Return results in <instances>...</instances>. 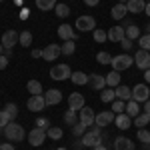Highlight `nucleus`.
Here are the masks:
<instances>
[{
	"mask_svg": "<svg viewBox=\"0 0 150 150\" xmlns=\"http://www.w3.org/2000/svg\"><path fill=\"white\" fill-rule=\"evenodd\" d=\"M18 42H20V44H22L24 48H26V46H30V44H32V34H30L28 30L20 32V38H18Z\"/></svg>",
	"mask_w": 150,
	"mask_h": 150,
	"instance_id": "36",
	"label": "nucleus"
},
{
	"mask_svg": "<svg viewBox=\"0 0 150 150\" xmlns=\"http://www.w3.org/2000/svg\"><path fill=\"white\" fill-rule=\"evenodd\" d=\"M148 122H150V114H146V112H142V114H138L136 118H134V124H136L138 128H144Z\"/></svg>",
	"mask_w": 150,
	"mask_h": 150,
	"instance_id": "34",
	"label": "nucleus"
},
{
	"mask_svg": "<svg viewBox=\"0 0 150 150\" xmlns=\"http://www.w3.org/2000/svg\"><path fill=\"white\" fill-rule=\"evenodd\" d=\"M136 138L140 140V142H144V144H150V132L146 130V128H140L138 130V136Z\"/></svg>",
	"mask_w": 150,
	"mask_h": 150,
	"instance_id": "40",
	"label": "nucleus"
},
{
	"mask_svg": "<svg viewBox=\"0 0 150 150\" xmlns=\"http://www.w3.org/2000/svg\"><path fill=\"white\" fill-rule=\"evenodd\" d=\"M124 32H126V38H130V40H132V42H134V40H138L140 36V28L138 26H136V24H130V26H126V28H124Z\"/></svg>",
	"mask_w": 150,
	"mask_h": 150,
	"instance_id": "25",
	"label": "nucleus"
},
{
	"mask_svg": "<svg viewBox=\"0 0 150 150\" xmlns=\"http://www.w3.org/2000/svg\"><path fill=\"white\" fill-rule=\"evenodd\" d=\"M144 80L150 84V68H148V70H144Z\"/></svg>",
	"mask_w": 150,
	"mask_h": 150,
	"instance_id": "52",
	"label": "nucleus"
},
{
	"mask_svg": "<svg viewBox=\"0 0 150 150\" xmlns=\"http://www.w3.org/2000/svg\"><path fill=\"white\" fill-rule=\"evenodd\" d=\"M114 150H134V142L126 136H118L114 140Z\"/></svg>",
	"mask_w": 150,
	"mask_h": 150,
	"instance_id": "20",
	"label": "nucleus"
},
{
	"mask_svg": "<svg viewBox=\"0 0 150 150\" xmlns=\"http://www.w3.org/2000/svg\"><path fill=\"white\" fill-rule=\"evenodd\" d=\"M126 12H128L126 4H120V2H118V4H116L114 8H112V10H110V16H112V18H114V20H122V18H124V16H126Z\"/></svg>",
	"mask_w": 150,
	"mask_h": 150,
	"instance_id": "24",
	"label": "nucleus"
},
{
	"mask_svg": "<svg viewBox=\"0 0 150 150\" xmlns=\"http://www.w3.org/2000/svg\"><path fill=\"white\" fill-rule=\"evenodd\" d=\"M4 110H6V114L10 116V120H16V116H18V106H16L14 102H8Z\"/></svg>",
	"mask_w": 150,
	"mask_h": 150,
	"instance_id": "38",
	"label": "nucleus"
},
{
	"mask_svg": "<svg viewBox=\"0 0 150 150\" xmlns=\"http://www.w3.org/2000/svg\"><path fill=\"white\" fill-rule=\"evenodd\" d=\"M36 6H38L40 10H44V12L54 10V8H56V0H36Z\"/></svg>",
	"mask_w": 150,
	"mask_h": 150,
	"instance_id": "29",
	"label": "nucleus"
},
{
	"mask_svg": "<svg viewBox=\"0 0 150 150\" xmlns=\"http://www.w3.org/2000/svg\"><path fill=\"white\" fill-rule=\"evenodd\" d=\"M62 134H64V132H62V128H58V126H50L46 130V136L50 140H60V138H62Z\"/></svg>",
	"mask_w": 150,
	"mask_h": 150,
	"instance_id": "32",
	"label": "nucleus"
},
{
	"mask_svg": "<svg viewBox=\"0 0 150 150\" xmlns=\"http://www.w3.org/2000/svg\"><path fill=\"white\" fill-rule=\"evenodd\" d=\"M74 28H78L80 32H94L96 30V20L92 16H78Z\"/></svg>",
	"mask_w": 150,
	"mask_h": 150,
	"instance_id": "5",
	"label": "nucleus"
},
{
	"mask_svg": "<svg viewBox=\"0 0 150 150\" xmlns=\"http://www.w3.org/2000/svg\"><path fill=\"white\" fill-rule=\"evenodd\" d=\"M144 14H148V18H150V2H146V8H144Z\"/></svg>",
	"mask_w": 150,
	"mask_h": 150,
	"instance_id": "53",
	"label": "nucleus"
},
{
	"mask_svg": "<svg viewBox=\"0 0 150 150\" xmlns=\"http://www.w3.org/2000/svg\"><path fill=\"white\" fill-rule=\"evenodd\" d=\"M146 34H150V22L146 24Z\"/></svg>",
	"mask_w": 150,
	"mask_h": 150,
	"instance_id": "56",
	"label": "nucleus"
},
{
	"mask_svg": "<svg viewBox=\"0 0 150 150\" xmlns=\"http://www.w3.org/2000/svg\"><path fill=\"white\" fill-rule=\"evenodd\" d=\"M4 136L8 140H22L24 136H26V132H24L22 124H16V122L12 120L10 124L4 126Z\"/></svg>",
	"mask_w": 150,
	"mask_h": 150,
	"instance_id": "2",
	"label": "nucleus"
},
{
	"mask_svg": "<svg viewBox=\"0 0 150 150\" xmlns=\"http://www.w3.org/2000/svg\"><path fill=\"white\" fill-rule=\"evenodd\" d=\"M60 48H62V54L70 56V54H74V50H76V44H74V40H66L64 44H60Z\"/></svg>",
	"mask_w": 150,
	"mask_h": 150,
	"instance_id": "33",
	"label": "nucleus"
},
{
	"mask_svg": "<svg viewBox=\"0 0 150 150\" xmlns=\"http://www.w3.org/2000/svg\"><path fill=\"white\" fill-rule=\"evenodd\" d=\"M142 110H144L146 114H150V98L146 100V102H144V106H142Z\"/></svg>",
	"mask_w": 150,
	"mask_h": 150,
	"instance_id": "48",
	"label": "nucleus"
},
{
	"mask_svg": "<svg viewBox=\"0 0 150 150\" xmlns=\"http://www.w3.org/2000/svg\"><path fill=\"white\" fill-rule=\"evenodd\" d=\"M20 18H28V10H22V12H20Z\"/></svg>",
	"mask_w": 150,
	"mask_h": 150,
	"instance_id": "55",
	"label": "nucleus"
},
{
	"mask_svg": "<svg viewBox=\"0 0 150 150\" xmlns=\"http://www.w3.org/2000/svg\"><path fill=\"white\" fill-rule=\"evenodd\" d=\"M32 56L34 58H42V50H32Z\"/></svg>",
	"mask_w": 150,
	"mask_h": 150,
	"instance_id": "51",
	"label": "nucleus"
},
{
	"mask_svg": "<svg viewBox=\"0 0 150 150\" xmlns=\"http://www.w3.org/2000/svg\"><path fill=\"white\" fill-rule=\"evenodd\" d=\"M148 98H150L148 84H136V86L132 88V100H136V102H146Z\"/></svg>",
	"mask_w": 150,
	"mask_h": 150,
	"instance_id": "6",
	"label": "nucleus"
},
{
	"mask_svg": "<svg viewBox=\"0 0 150 150\" xmlns=\"http://www.w3.org/2000/svg\"><path fill=\"white\" fill-rule=\"evenodd\" d=\"M60 150H66V148H60Z\"/></svg>",
	"mask_w": 150,
	"mask_h": 150,
	"instance_id": "59",
	"label": "nucleus"
},
{
	"mask_svg": "<svg viewBox=\"0 0 150 150\" xmlns=\"http://www.w3.org/2000/svg\"><path fill=\"white\" fill-rule=\"evenodd\" d=\"M132 62H134V58L130 56V54H118V56L112 58V70H116V72H122V70H126L132 66Z\"/></svg>",
	"mask_w": 150,
	"mask_h": 150,
	"instance_id": "3",
	"label": "nucleus"
},
{
	"mask_svg": "<svg viewBox=\"0 0 150 150\" xmlns=\"http://www.w3.org/2000/svg\"><path fill=\"white\" fill-rule=\"evenodd\" d=\"M26 90L30 92V96L42 94V84H40L38 80H28V84H26Z\"/></svg>",
	"mask_w": 150,
	"mask_h": 150,
	"instance_id": "27",
	"label": "nucleus"
},
{
	"mask_svg": "<svg viewBox=\"0 0 150 150\" xmlns=\"http://www.w3.org/2000/svg\"><path fill=\"white\" fill-rule=\"evenodd\" d=\"M60 54H62V48H60V44H48V46L42 50V58H44V60H48V62L56 60Z\"/></svg>",
	"mask_w": 150,
	"mask_h": 150,
	"instance_id": "11",
	"label": "nucleus"
},
{
	"mask_svg": "<svg viewBox=\"0 0 150 150\" xmlns=\"http://www.w3.org/2000/svg\"><path fill=\"white\" fill-rule=\"evenodd\" d=\"M138 46L142 48V50H148L150 52V34H142L138 38Z\"/></svg>",
	"mask_w": 150,
	"mask_h": 150,
	"instance_id": "39",
	"label": "nucleus"
},
{
	"mask_svg": "<svg viewBox=\"0 0 150 150\" xmlns=\"http://www.w3.org/2000/svg\"><path fill=\"white\" fill-rule=\"evenodd\" d=\"M114 92H116V98H118V100H124V102H128V100L132 98V88H128L124 84H118L114 88Z\"/></svg>",
	"mask_w": 150,
	"mask_h": 150,
	"instance_id": "19",
	"label": "nucleus"
},
{
	"mask_svg": "<svg viewBox=\"0 0 150 150\" xmlns=\"http://www.w3.org/2000/svg\"><path fill=\"white\" fill-rule=\"evenodd\" d=\"M78 118H80L82 124L88 128V126H92V124H94V120H96V114H94L92 108L84 106V108H80V110H78Z\"/></svg>",
	"mask_w": 150,
	"mask_h": 150,
	"instance_id": "10",
	"label": "nucleus"
},
{
	"mask_svg": "<svg viewBox=\"0 0 150 150\" xmlns=\"http://www.w3.org/2000/svg\"><path fill=\"white\" fill-rule=\"evenodd\" d=\"M88 84L94 90H104L106 88V76H102V74H90L88 76Z\"/></svg>",
	"mask_w": 150,
	"mask_h": 150,
	"instance_id": "14",
	"label": "nucleus"
},
{
	"mask_svg": "<svg viewBox=\"0 0 150 150\" xmlns=\"http://www.w3.org/2000/svg\"><path fill=\"white\" fill-rule=\"evenodd\" d=\"M96 60H98L100 64H110V62H112V56H110L108 52H98V54H96Z\"/></svg>",
	"mask_w": 150,
	"mask_h": 150,
	"instance_id": "42",
	"label": "nucleus"
},
{
	"mask_svg": "<svg viewBox=\"0 0 150 150\" xmlns=\"http://www.w3.org/2000/svg\"><path fill=\"white\" fill-rule=\"evenodd\" d=\"M70 76H72V72H70L68 64H54L50 68V78L52 80H66Z\"/></svg>",
	"mask_w": 150,
	"mask_h": 150,
	"instance_id": "4",
	"label": "nucleus"
},
{
	"mask_svg": "<svg viewBox=\"0 0 150 150\" xmlns=\"http://www.w3.org/2000/svg\"><path fill=\"white\" fill-rule=\"evenodd\" d=\"M78 150H80V148H78Z\"/></svg>",
	"mask_w": 150,
	"mask_h": 150,
	"instance_id": "62",
	"label": "nucleus"
},
{
	"mask_svg": "<svg viewBox=\"0 0 150 150\" xmlns=\"http://www.w3.org/2000/svg\"><path fill=\"white\" fill-rule=\"evenodd\" d=\"M64 122H66V124H72V126H74V124H78V122H80V118H78V114H76V110H66V114H64Z\"/></svg>",
	"mask_w": 150,
	"mask_h": 150,
	"instance_id": "30",
	"label": "nucleus"
},
{
	"mask_svg": "<svg viewBox=\"0 0 150 150\" xmlns=\"http://www.w3.org/2000/svg\"><path fill=\"white\" fill-rule=\"evenodd\" d=\"M100 100H102V102H114V100H116L114 88H104L102 94H100Z\"/></svg>",
	"mask_w": 150,
	"mask_h": 150,
	"instance_id": "31",
	"label": "nucleus"
},
{
	"mask_svg": "<svg viewBox=\"0 0 150 150\" xmlns=\"http://www.w3.org/2000/svg\"><path fill=\"white\" fill-rule=\"evenodd\" d=\"M124 112H126L130 118H136V116L140 114V102H136V100L130 98V100L126 102V110H124Z\"/></svg>",
	"mask_w": 150,
	"mask_h": 150,
	"instance_id": "23",
	"label": "nucleus"
},
{
	"mask_svg": "<svg viewBox=\"0 0 150 150\" xmlns=\"http://www.w3.org/2000/svg\"><path fill=\"white\" fill-rule=\"evenodd\" d=\"M84 132H86V126H84L82 122H78V124L72 126V134H74V136H84Z\"/></svg>",
	"mask_w": 150,
	"mask_h": 150,
	"instance_id": "43",
	"label": "nucleus"
},
{
	"mask_svg": "<svg viewBox=\"0 0 150 150\" xmlns=\"http://www.w3.org/2000/svg\"><path fill=\"white\" fill-rule=\"evenodd\" d=\"M134 64H136L140 70H148L150 68V52L148 50H142V48H140L138 52L134 54Z\"/></svg>",
	"mask_w": 150,
	"mask_h": 150,
	"instance_id": "9",
	"label": "nucleus"
},
{
	"mask_svg": "<svg viewBox=\"0 0 150 150\" xmlns=\"http://www.w3.org/2000/svg\"><path fill=\"white\" fill-rule=\"evenodd\" d=\"M0 2H2V0H0Z\"/></svg>",
	"mask_w": 150,
	"mask_h": 150,
	"instance_id": "61",
	"label": "nucleus"
},
{
	"mask_svg": "<svg viewBox=\"0 0 150 150\" xmlns=\"http://www.w3.org/2000/svg\"><path fill=\"white\" fill-rule=\"evenodd\" d=\"M68 108L70 110H80V108H84V96L80 92H72L68 96Z\"/></svg>",
	"mask_w": 150,
	"mask_h": 150,
	"instance_id": "16",
	"label": "nucleus"
},
{
	"mask_svg": "<svg viewBox=\"0 0 150 150\" xmlns=\"http://www.w3.org/2000/svg\"><path fill=\"white\" fill-rule=\"evenodd\" d=\"M8 66V56L6 54H0V70H4Z\"/></svg>",
	"mask_w": 150,
	"mask_h": 150,
	"instance_id": "47",
	"label": "nucleus"
},
{
	"mask_svg": "<svg viewBox=\"0 0 150 150\" xmlns=\"http://www.w3.org/2000/svg\"><path fill=\"white\" fill-rule=\"evenodd\" d=\"M98 2H100V0H84V4H86V6H96Z\"/></svg>",
	"mask_w": 150,
	"mask_h": 150,
	"instance_id": "50",
	"label": "nucleus"
},
{
	"mask_svg": "<svg viewBox=\"0 0 150 150\" xmlns=\"http://www.w3.org/2000/svg\"><path fill=\"white\" fill-rule=\"evenodd\" d=\"M18 38H20V34L16 32V30H6L4 34H2V46L4 48H14V44L18 42Z\"/></svg>",
	"mask_w": 150,
	"mask_h": 150,
	"instance_id": "13",
	"label": "nucleus"
},
{
	"mask_svg": "<svg viewBox=\"0 0 150 150\" xmlns=\"http://www.w3.org/2000/svg\"><path fill=\"white\" fill-rule=\"evenodd\" d=\"M80 144H82V146H88V148H94V146L102 144V134H100V126L92 124L88 132H84V136H82Z\"/></svg>",
	"mask_w": 150,
	"mask_h": 150,
	"instance_id": "1",
	"label": "nucleus"
},
{
	"mask_svg": "<svg viewBox=\"0 0 150 150\" xmlns=\"http://www.w3.org/2000/svg\"><path fill=\"white\" fill-rule=\"evenodd\" d=\"M92 150H108V148H106V146H104V144H98V146H94Z\"/></svg>",
	"mask_w": 150,
	"mask_h": 150,
	"instance_id": "54",
	"label": "nucleus"
},
{
	"mask_svg": "<svg viewBox=\"0 0 150 150\" xmlns=\"http://www.w3.org/2000/svg\"><path fill=\"white\" fill-rule=\"evenodd\" d=\"M120 4H128V0H120Z\"/></svg>",
	"mask_w": 150,
	"mask_h": 150,
	"instance_id": "58",
	"label": "nucleus"
},
{
	"mask_svg": "<svg viewBox=\"0 0 150 150\" xmlns=\"http://www.w3.org/2000/svg\"><path fill=\"white\" fill-rule=\"evenodd\" d=\"M118 82H120V72L112 70V72H108V74H106V86L116 88V86H118Z\"/></svg>",
	"mask_w": 150,
	"mask_h": 150,
	"instance_id": "26",
	"label": "nucleus"
},
{
	"mask_svg": "<svg viewBox=\"0 0 150 150\" xmlns=\"http://www.w3.org/2000/svg\"><path fill=\"white\" fill-rule=\"evenodd\" d=\"M10 116L6 114V110H0V128H4L6 124H10Z\"/></svg>",
	"mask_w": 150,
	"mask_h": 150,
	"instance_id": "44",
	"label": "nucleus"
},
{
	"mask_svg": "<svg viewBox=\"0 0 150 150\" xmlns=\"http://www.w3.org/2000/svg\"><path fill=\"white\" fill-rule=\"evenodd\" d=\"M44 100H46V106H54V104L62 102V92L56 90V88H52V90L44 92Z\"/></svg>",
	"mask_w": 150,
	"mask_h": 150,
	"instance_id": "18",
	"label": "nucleus"
},
{
	"mask_svg": "<svg viewBox=\"0 0 150 150\" xmlns=\"http://www.w3.org/2000/svg\"><path fill=\"white\" fill-rule=\"evenodd\" d=\"M46 138H48V136H46V130H44V128H38V126H36L34 130H30V132H28V142H30L32 146H40Z\"/></svg>",
	"mask_w": 150,
	"mask_h": 150,
	"instance_id": "8",
	"label": "nucleus"
},
{
	"mask_svg": "<svg viewBox=\"0 0 150 150\" xmlns=\"http://www.w3.org/2000/svg\"><path fill=\"white\" fill-rule=\"evenodd\" d=\"M0 130H2V128H0Z\"/></svg>",
	"mask_w": 150,
	"mask_h": 150,
	"instance_id": "60",
	"label": "nucleus"
},
{
	"mask_svg": "<svg viewBox=\"0 0 150 150\" xmlns=\"http://www.w3.org/2000/svg\"><path fill=\"white\" fill-rule=\"evenodd\" d=\"M28 110H32V112H40V110H44L46 108V100H44V94H36V96H30L28 98Z\"/></svg>",
	"mask_w": 150,
	"mask_h": 150,
	"instance_id": "7",
	"label": "nucleus"
},
{
	"mask_svg": "<svg viewBox=\"0 0 150 150\" xmlns=\"http://www.w3.org/2000/svg\"><path fill=\"white\" fill-rule=\"evenodd\" d=\"M2 52H4V46H2V42H0V54H2Z\"/></svg>",
	"mask_w": 150,
	"mask_h": 150,
	"instance_id": "57",
	"label": "nucleus"
},
{
	"mask_svg": "<svg viewBox=\"0 0 150 150\" xmlns=\"http://www.w3.org/2000/svg\"><path fill=\"white\" fill-rule=\"evenodd\" d=\"M126 8L132 14H140V12H144V8H146V2L144 0H128Z\"/></svg>",
	"mask_w": 150,
	"mask_h": 150,
	"instance_id": "22",
	"label": "nucleus"
},
{
	"mask_svg": "<svg viewBox=\"0 0 150 150\" xmlns=\"http://www.w3.org/2000/svg\"><path fill=\"white\" fill-rule=\"evenodd\" d=\"M54 12H56V16H58V18H66V16L70 14V8L66 6V4H56Z\"/></svg>",
	"mask_w": 150,
	"mask_h": 150,
	"instance_id": "37",
	"label": "nucleus"
},
{
	"mask_svg": "<svg viewBox=\"0 0 150 150\" xmlns=\"http://www.w3.org/2000/svg\"><path fill=\"white\" fill-rule=\"evenodd\" d=\"M70 80L74 82L76 86H82V84H88V76H86L84 72H72Z\"/></svg>",
	"mask_w": 150,
	"mask_h": 150,
	"instance_id": "28",
	"label": "nucleus"
},
{
	"mask_svg": "<svg viewBox=\"0 0 150 150\" xmlns=\"http://www.w3.org/2000/svg\"><path fill=\"white\" fill-rule=\"evenodd\" d=\"M0 150H14V146H12V144H6V142H4V144H0Z\"/></svg>",
	"mask_w": 150,
	"mask_h": 150,
	"instance_id": "49",
	"label": "nucleus"
},
{
	"mask_svg": "<svg viewBox=\"0 0 150 150\" xmlns=\"http://www.w3.org/2000/svg\"><path fill=\"white\" fill-rule=\"evenodd\" d=\"M116 114L112 112V110H104V112H100V114H96V120H94V124L96 126H106V124H112L114 122Z\"/></svg>",
	"mask_w": 150,
	"mask_h": 150,
	"instance_id": "12",
	"label": "nucleus"
},
{
	"mask_svg": "<svg viewBox=\"0 0 150 150\" xmlns=\"http://www.w3.org/2000/svg\"><path fill=\"white\" fill-rule=\"evenodd\" d=\"M120 46L124 48V50H132V46H134V42H132V40H130V38H124V40H122V42H120Z\"/></svg>",
	"mask_w": 150,
	"mask_h": 150,
	"instance_id": "46",
	"label": "nucleus"
},
{
	"mask_svg": "<svg viewBox=\"0 0 150 150\" xmlns=\"http://www.w3.org/2000/svg\"><path fill=\"white\" fill-rule=\"evenodd\" d=\"M108 38V32H104L102 28H96L94 30V42H104Z\"/></svg>",
	"mask_w": 150,
	"mask_h": 150,
	"instance_id": "41",
	"label": "nucleus"
},
{
	"mask_svg": "<svg viewBox=\"0 0 150 150\" xmlns=\"http://www.w3.org/2000/svg\"><path fill=\"white\" fill-rule=\"evenodd\" d=\"M58 36H60V40H76V32H74V28H70V24H62V26H58Z\"/></svg>",
	"mask_w": 150,
	"mask_h": 150,
	"instance_id": "17",
	"label": "nucleus"
},
{
	"mask_svg": "<svg viewBox=\"0 0 150 150\" xmlns=\"http://www.w3.org/2000/svg\"><path fill=\"white\" fill-rule=\"evenodd\" d=\"M124 38H126L124 26H114V28L108 30V40H112V42H116V44H120Z\"/></svg>",
	"mask_w": 150,
	"mask_h": 150,
	"instance_id": "15",
	"label": "nucleus"
},
{
	"mask_svg": "<svg viewBox=\"0 0 150 150\" xmlns=\"http://www.w3.org/2000/svg\"><path fill=\"white\" fill-rule=\"evenodd\" d=\"M110 108H112V112H114V114H122V112L126 110V102H124V100H118V98H116L114 102H112V106H110Z\"/></svg>",
	"mask_w": 150,
	"mask_h": 150,
	"instance_id": "35",
	"label": "nucleus"
},
{
	"mask_svg": "<svg viewBox=\"0 0 150 150\" xmlns=\"http://www.w3.org/2000/svg\"><path fill=\"white\" fill-rule=\"evenodd\" d=\"M114 124L120 128V130H128V128H130V124H132V118H130L126 112H122V114H116Z\"/></svg>",
	"mask_w": 150,
	"mask_h": 150,
	"instance_id": "21",
	"label": "nucleus"
},
{
	"mask_svg": "<svg viewBox=\"0 0 150 150\" xmlns=\"http://www.w3.org/2000/svg\"><path fill=\"white\" fill-rule=\"evenodd\" d=\"M34 124H36L38 128H44V130H48V128H50V120H48V118H38Z\"/></svg>",
	"mask_w": 150,
	"mask_h": 150,
	"instance_id": "45",
	"label": "nucleus"
}]
</instances>
